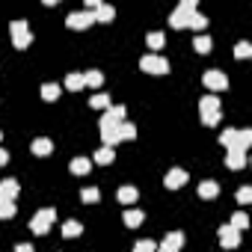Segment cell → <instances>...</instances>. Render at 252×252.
Here are the masks:
<instances>
[{
    "label": "cell",
    "mask_w": 252,
    "mask_h": 252,
    "mask_svg": "<svg viewBox=\"0 0 252 252\" xmlns=\"http://www.w3.org/2000/svg\"><path fill=\"white\" fill-rule=\"evenodd\" d=\"M199 113H202V122L208 125V128H214V125L222 119V116H220V98H217V95H205V98L199 101Z\"/></svg>",
    "instance_id": "obj_1"
},
{
    "label": "cell",
    "mask_w": 252,
    "mask_h": 252,
    "mask_svg": "<svg viewBox=\"0 0 252 252\" xmlns=\"http://www.w3.org/2000/svg\"><path fill=\"white\" fill-rule=\"evenodd\" d=\"M54 222H57V211H54V208H42V211L33 214V220H30V231H33V234H48Z\"/></svg>",
    "instance_id": "obj_2"
},
{
    "label": "cell",
    "mask_w": 252,
    "mask_h": 252,
    "mask_svg": "<svg viewBox=\"0 0 252 252\" xmlns=\"http://www.w3.org/2000/svg\"><path fill=\"white\" fill-rule=\"evenodd\" d=\"M196 15V0H181V6L169 15V24L175 27V30H181V27H187L190 24V18Z\"/></svg>",
    "instance_id": "obj_3"
},
{
    "label": "cell",
    "mask_w": 252,
    "mask_h": 252,
    "mask_svg": "<svg viewBox=\"0 0 252 252\" xmlns=\"http://www.w3.org/2000/svg\"><path fill=\"white\" fill-rule=\"evenodd\" d=\"M140 68H143L146 74H169V63H166V57H160V54H146V57L140 60Z\"/></svg>",
    "instance_id": "obj_4"
},
{
    "label": "cell",
    "mask_w": 252,
    "mask_h": 252,
    "mask_svg": "<svg viewBox=\"0 0 252 252\" xmlns=\"http://www.w3.org/2000/svg\"><path fill=\"white\" fill-rule=\"evenodd\" d=\"M9 33H12V45H15L18 51H27V48H30V42H33V33L27 30V21H12Z\"/></svg>",
    "instance_id": "obj_5"
},
{
    "label": "cell",
    "mask_w": 252,
    "mask_h": 252,
    "mask_svg": "<svg viewBox=\"0 0 252 252\" xmlns=\"http://www.w3.org/2000/svg\"><path fill=\"white\" fill-rule=\"evenodd\" d=\"M98 128H101V143H104L107 149H113L116 143H122V140H119V125H116V122H110V119H104V116H101Z\"/></svg>",
    "instance_id": "obj_6"
},
{
    "label": "cell",
    "mask_w": 252,
    "mask_h": 252,
    "mask_svg": "<svg viewBox=\"0 0 252 252\" xmlns=\"http://www.w3.org/2000/svg\"><path fill=\"white\" fill-rule=\"evenodd\" d=\"M217 234H220V246H222V249H234V246H240V231H237V228H231L228 222H225V225H220V228H217Z\"/></svg>",
    "instance_id": "obj_7"
},
{
    "label": "cell",
    "mask_w": 252,
    "mask_h": 252,
    "mask_svg": "<svg viewBox=\"0 0 252 252\" xmlns=\"http://www.w3.org/2000/svg\"><path fill=\"white\" fill-rule=\"evenodd\" d=\"M202 80H205V86H208L211 92H222V89H228V77H225L222 71H217V68H214V71H205Z\"/></svg>",
    "instance_id": "obj_8"
},
{
    "label": "cell",
    "mask_w": 252,
    "mask_h": 252,
    "mask_svg": "<svg viewBox=\"0 0 252 252\" xmlns=\"http://www.w3.org/2000/svg\"><path fill=\"white\" fill-rule=\"evenodd\" d=\"M65 24H68L71 30H86V27L95 24V15H92V12H71V15L65 18Z\"/></svg>",
    "instance_id": "obj_9"
},
{
    "label": "cell",
    "mask_w": 252,
    "mask_h": 252,
    "mask_svg": "<svg viewBox=\"0 0 252 252\" xmlns=\"http://www.w3.org/2000/svg\"><path fill=\"white\" fill-rule=\"evenodd\" d=\"M163 184H166V190H181V187L187 184V169H181V166L169 169L166 178H163Z\"/></svg>",
    "instance_id": "obj_10"
},
{
    "label": "cell",
    "mask_w": 252,
    "mask_h": 252,
    "mask_svg": "<svg viewBox=\"0 0 252 252\" xmlns=\"http://www.w3.org/2000/svg\"><path fill=\"white\" fill-rule=\"evenodd\" d=\"M184 246V231H169L163 237V243L158 246V252H178Z\"/></svg>",
    "instance_id": "obj_11"
},
{
    "label": "cell",
    "mask_w": 252,
    "mask_h": 252,
    "mask_svg": "<svg viewBox=\"0 0 252 252\" xmlns=\"http://www.w3.org/2000/svg\"><path fill=\"white\" fill-rule=\"evenodd\" d=\"M18 193H21V184H18L15 178H3V181H0V199L15 202V199H18Z\"/></svg>",
    "instance_id": "obj_12"
},
{
    "label": "cell",
    "mask_w": 252,
    "mask_h": 252,
    "mask_svg": "<svg viewBox=\"0 0 252 252\" xmlns=\"http://www.w3.org/2000/svg\"><path fill=\"white\" fill-rule=\"evenodd\" d=\"M30 152H33L36 158H48V155L54 152V143H51L48 137H36V140H33V146H30Z\"/></svg>",
    "instance_id": "obj_13"
},
{
    "label": "cell",
    "mask_w": 252,
    "mask_h": 252,
    "mask_svg": "<svg viewBox=\"0 0 252 252\" xmlns=\"http://www.w3.org/2000/svg\"><path fill=\"white\" fill-rule=\"evenodd\" d=\"M225 166H228V169H243V166H246V152L228 149V152H225Z\"/></svg>",
    "instance_id": "obj_14"
},
{
    "label": "cell",
    "mask_w": 252,
    "mask_h": 252,
    "mask_svg": "<svg viewBox=\"0 0 252 252\" xmlns=\"http://www.w3.org/2000/svg\"><path fill=\"white\" fill-rule=\"evenodd\" d=\"M143 220H146V214L140 211V208H128L122 214V222L128 225V228H137V225H143Z\"/></svg>",
    "instance_id": "obj_15"
},
{
    "label": "cell",
    "mask_w": 252,
    "mask_h": 252,
    "mask_svg": "<svg viewBox=\"0 0 252 252\" xmlns=\"http://www.w3.org/2000/svg\"><path fill=\"white\" fill-rule=\"evenodd\" d=\"M68 169H71L74 175H89V172H92V160H89V158H74V160L68 163Z\"/></svg>",
    "instance_id": "obj_16"
},
{
    "label": "cell",
    "mask_w": 252,
    "mask_h": 252,
    "mask_svg": "<svg viewBox=\"0 0 252 252\" xmlns=\"http://www.w3.org/2000/svg\"><path fill=\"white\" fill-rule=\"evenodd\" d=\"M137 199H140V190L137 187H131V184L128 187H119V202L122 205H134Z\"/></svg>",
    "instance_id": "obj_17"
},
{
    "label": "cell",
    "mask_w": 252,
    "mask_h": 252,
    "mask_svg": "<svg viewBox=\"0 0 252 252\" xmlns=\"http://www.w3.org/2000/svg\"><path fill=\"white\" fill-rule=\"evenodd\" d=\"M92 15H95V21H98V24H110V21L116 18V9H113V6H107V3H101Z\"/></svg>",
    "instance_id": "obj_18"
},
{
    "label": "cell",
    "mask_w": 252,
    "mask_h": 252,
    "mask_svg": "<svg viewBox=\"0 0 252 252\" xmlns=\"http://www.w3.org/2000/svg\"><path fill=\"white\" fill-rule=\"evenodd\" d=\"M86 86V80H83V71H71L68 77H65V89H71V92H80Z\"/></svg>",
    "instance_id": "obj_19"
},
{
    "label": "cell",
    "mask_w": 252,
    "mask_h": 252,
    "mask_svg": "<svg viewBox=\"0 0 252 252\" xmlns=\"http://www.w3.org/2000/svg\"><path fill=\"white\" fill-rule=\"evenodd\" d=\"M199 196L202 199H217L220 196V184L217 181H202L199 184Z\"/></svg>",
    "instance_id": "obj_20"
},
{
    "label": "cell",
    "mask_w": 252,
    "mask_h": 252,
    "mask_svg": "<svg viewBox=\"0 0 252 252\" xmlns=\"http://www.w3.org/2000/svg\"><path fill=\"white\" fill-rule=\"evenodd\" d=\"M134 137H137V125L134 122H122L119 125V140L125 143V140H134Z\"/></svg>",
    "instance_id": "obj_21"
},
{
    "label": "cell",
    "mask_w": 252,
    "mask_h": 252,
    "mask_svg": "<svg viewBox=\"0 0 252 252\" xmlns=\"http://www.w3.org/2000/svg\"><path fill=\"white\" fill-rule=\"evenodd\" d=\"M146 45H149V48H152V51L158 54V51H160V48L166 45V36H163L160 30H158V33H149V36H146Z\"/></svg>",
    "instance_id": "obj_22"
},
{
    "label": "cell",
    "mask_w": 252,
    "mask_h": 252,
    "mask_svg": "<svg viewBox=\"0 0 252 252\" xmlns=\"http://www.w3.org/2000/svg\"><path fill=\"white\" fill-rule=\"evenodd\" d=\"M252 146V131H237V137H234V149L237 152H246Z\"/></svg>",
    "instance_id": "obj_23"
},
{
    "label": "cell",
    "mask_w": 252,
    "mask_h": 252,
    "mask_svg": "<svg viewBox=\"0 0 252 252\" xmlns=\"http://www.w3.org/2000/svg\"><path fill=\"white\" fill-rule=\"evenodd\" d=\"M113 160H116V152H113V149H107V146H104V149H98V152H95V163L110 166Z\"/></svg>",
    "instance_id": "obj_24"
},
{
    "label": "cell",
    "mask_w": 252,
    "mask_h": 252,
    "mask_svg": "<svg viewBox=\"0 0 252 252\" xmlns=\"http://www.w3.org/2000/svg\"><path fill=\"white\" fill-rule=\"evenodd\" d=\"M83 231V225L77 222V220H68V222H63V237H77Z\"/></svg>",
    "instance_id": "obj_25"
},
{
    "label": "cell",
    "mask_w": 252,
    "mask_h": 252,
    "mask_svg": "<svg viewBox=\"0 0 252 252\" xmlns=\"http://www.w3.org/2000/svg\"><path fill=\"white\" fill-rule=\"evenodd\" d=\"M193 48H196L199 54H211V48H214V42H211V36H196V42H193Z\"/></svg>",
    "instance_id": "obj_26"
},
{
    "label": "cell",
    "mask_w": 252,
    "mask_h": 252,
    "mask_svg": "<svg viewBox=\"0 0 252 252\" xmlns=\"http://www.w3.org/2000/svg\"><path fill=\"white\" fill-rule=\"evenodd\" d=\"M83 80H86V86L98 89V86L104 83V74H101V71H83Z\"/></svg>",
    "instance_id": "obj_27"
},
{
    "label": "cell",
    "mask_w": 252,
    "mask_h": 252,
    "mask_svg": "<svg viewBox=\"0 0 252 252\" xmlns=\"http://www.w3.org/2000/svg\"><path fill=\"white\" fill-rule=\"evenodd\" d=\"M42 98L45 101H57L60 98V83H45L42 86Z\"/></svg>",
    "instance_id": "obj_28"
},
{
    "label": "cell",
    "mask_w": 252,
    "mask_h": 252,
    "mask_svg": "<svg viewBox=\"0 0 252 252\" xmlns=\"http://www.w3.org/2000/svg\"><path fill=\"white\" fill-rule=\"evenodd\" d=\"M231 228H237V231H243L246 225H249V217L243 214V211H237V214H231V222H228Z\"/></svg>",
    "instance_id": "obj_29"
},
{
    "label": "cell",
    "mask_w": 252,
    "mask_h": 252,
    "mask_svg": "<svg viewBox=\"0 0 252 252\" xmlns=\"http://www.w3.org/2000/svg\"><path fill=\"white\" fill-rule=\"evenodd\" d=\"M15 217V202L0 199V220H12Z\"/></svg>",
    "instance_id": "obj_30"
},
{
    "label": "cell",
    "mask_w": 252,
    "mask_h": 252,
    "mask_svg": "<svg viewBox=\"0 0 252 252\" xmlns=\"http://www.w3.org/2000/svg\"><path fill=\"white\" fill-rule=\"evenodd\" d=\"M234 57H237V60H249V57H252V45H249V42H237V45H234Z\"/></svg>",
    "instance_id": "obj_31"
},
{
    "label": "cell",
    "mask_w": 252,
    "mask_h": 252,
    "mask_svg": "<svg viewBox=\"0 0 252 252\" xmlns=\"http://www.w3.org/2000/svg\"><path fill=\"white\" fill-rule=\"evenodd\" d=\"M89 104H92L95 110H107V107H110V95L98 92V95H92V98H89Z\"/></svg>",
    "instance_id": "obj_32"
},
{
    "label": "cell",
    "mask_w": 252,
    "mask_h": 252,
    "mask_svg": "<svg viewBox=\"0 0 252 252\" xmlns=\"http://www.w3.org/2000/svg\"><path fill=\"white\" fill-rule=\"evenodd\" d=\"M80 199H83L86 205H95V202L101 199V193H98V187H86V190H80Z\"/></svg>",
    "instance_id": "obj_33"
},
{
    "label": "cell",
    "mask_w": 252,
    "mask_h": 252,
    "mask_svg": "<svg viewBox=\"0 0 252 252\" xmlns=\"http://www.w3.org/2000/svg\"><path fill=\"white\" fill-rule=\"evenodd\" d=\"M234 137H237V131H234V128H228V131H222V134H220V143L225 146V152H228V149H234Z\"/></svg>",
    "instance_id": "obj_34"
},
{
    "label": "cell",
    "mask_w": 252,
    "mask_h": 252,
    "mask_svg": "<svg viewBox=\"0 0 252 252\" xmlns=\"http://www.w3.org/2000/svg\"><path fill=\"white\" fill-rule=\"evenodd\" d=\"M187 27H193V30H199V36H202V30H205V27H208V18H205V15H199V12H196V15H193V18H190V24H187Z\"/></svg>",
    "instance_id": "obj_35"
},
{
    "label": "cell",
    "mask_w": 252,
    "mask_h": 252,
    "mask_svg": "<svg viewBox=\"0 0 252 252\" xmlns=\"http://www.w3.org/2000/svg\"><path fill=\"white\" fill-rule=\"evenodd\" d=\"M134 252H158V243H155V240H140V243L134 246Z\"/></svg>",
    "instance_id": "obj_36"
},
{
    "label": "cell",
    "mask_w": 252,
    "mask_h": 252,
    "mask_svg": "<svg viewBox=\"0 0 252 252\" xmlns=\"http://www.w3.org/2000/svg\"><path fill=\"white\" fill-rule=\"evenodd\" d=\"M237 202H240V205H249V202H252V187H240V190H237Z\"/></svg>",
    "instance_id": "obj_37"
},
{
    "label": "cell",
    "mask_w": 252,
    "mask_h": 252,
    "mask_svg": "<svg viewBox=\"0 0 252 252\" xmlns=\"http://www.w3.org/2000/svg\"><path fill=\"white\" fill-rule=\"evenodd\" d=\"M9 163V152L6 149H0V166H6Z\"/></svg>",
    "instance_id": "obj_38"
},
{
    "label": "cell",
    "mask_w": 252,
    "mask_h": 252,
    "mask_svg": "<svg viewBox=\"0 0 252 252\" xmlns=\"http://www.w3.org/2000/svg\"><path fill=\"white\" fill-rule=\"evenodd\" d=\"M15 252H33V246H30V243H18Z\"/></svg>",
    "instance_id": "obj_39"
},
{
    "label": "cell",
    "mask_w": 252,
    "mask_h": 252,
    "mask_svg": "<svg viewBox=\"0 0 252 252\" xmlns=\"http://www.w3.org/2000/svg\"><path fill=\"white\" fill-rule=\"evenodd\" d=\"M0 140H3V134H0Z\"/></svg>",
    "instance_id": "obj_40"
}]
</instances>
